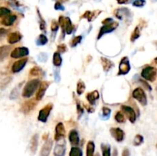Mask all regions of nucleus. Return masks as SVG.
<instances>
[{"instance_id": "nucleus-1", "label": "nucleus", "mask_w": 157, "mask_h": 156, "mask_svg": "<svg viewBox=\"0 0 157 156\" xmlns=\"http://www.w3.org/2000/svg\"><path fill=\"white\" fill-rule=\"evenodd\" d=\"M40 83H41V81L38 79H33L27 82L25 87L23 88L22 97H25V98H30L31 97H32L36 90L39 87Z\"/></svg>"}, {"instance_id": "nucleus-2", "label": "nucleus", "mask_w": 157, "mask_h": 156, "mask_svg": "<svg viewBox=\"0 0 157 156\" xmlns=\"http://www.w3.org/2000/svg\"><path fill=\"white\" fill-rule=\"evenodd\" d=\"M58 25L61 26L63 34L70 35L74 30V25L69 17H64L62 15L59 17Z\"/></svg>"}, {"instance_id": "nucleus-3", "label": "nucleus", "mask_w": 157, "mask_h": 156, "mask_svg": "<svg viewBox=\"0 0 157 156\" xmlns=\"http://www.w3.org/2000/svg\"><path fill=\"white\" fill-rule=\"evenodd\" d=\"M157 75V69L152 66H147L143 68L141 72V76L144 80L153 82L155 81Z\"/></svg>"}, {"instance_id": "nucleus-4", "label": "nucleus", "mask_w": 157, "mask_h": 156, "mask_svg": "<svg viewBox=\"0 0 157 156\" xmlns=\"http://www.w3.org/2000/svg\"><path fill=\"white\" fill-rule=\"evenodd\" d=\"M132 97L136 100L142 107L147 105V97L144 91L140 87H137L132 91Z\"/></svg>"}, {"instance_id": "nucleus-5", "label": "nucleus", "mask_w": 157, "mask_h": 156, "mask_svg": "<svg viewBox=\"0 0 157 156\" xmlns=\"http://www.w3.org/2000/svg\"><path fill=\"white\" fill-rule=\"evenodd\" d=\"M118 25H119V24H118V22H116V21H112L110 23L103 25V27L100 28V31H99L98 35H97V40L100 39L105 34L110 33L114 31L117 28Z\"/></svg>"}, {"instance_id": "nucleus-6", "label": "nucleus", "mask_w": 157, "mask_h": 156, "mask_svg": "<svg viewBox=\"0 0 157 156\" xmlns=\"http://www.w3.org/2000/svg\"><path fill=\"white\" fill-rule=\"evenodd\" d=\"M130 64L127 57H123L119 64V71L117 75H126L130 71Z\"/></svg>"}, {"instance_id": "nucleus-7", "label": "nucleus", "mask_w": 157, "mask_h": 156, "mask_svg": "<svg viewBox=\"0 0 157 156\" xmlns=\"http://www.w3.org/2000/svg\"><path fill=\"white\" fill-rule=\"evenodd\" d=\"M52 109H53L52 103H49L47 104V105H46L44 108L41 109V110L39 111L38 119L39 120L40 122H42V123H46L47 120V118H48L50 113H51Z\"/></svg>"}, {"instance_id": "nucleus-8", "label": "nucleus", "mask_w": 157, "mask_h": 156, "mask_svg": "<svg viewBox=\"0 0 157 156\" xmlns=\"http://www.w3.org/2000/svg\"><path fill=\"white\" fill-rule=\"evenodd\" d=\"M28 54H29V50L26 47H19L15 48L10 54L12 58H19L27 56Z\"/></svg>"}, {"instance_id": "nucleus-9", "label": "nucleus", "mask_w": 157, "mask_h": 156, "mask_svg": "<svg viewBox=\"0 0 157 156\" xmlns=\"http://www.w3.org/2000/svg\"><path fill=\"white\" fill-rule=\"evenodd\" d=\"M114 15L119 20H124L126 19H130L131 18V12L128 8H117L115 10Z\"/></svg>"}, {"instance_id": "nucleus-10", "label": "nucleus", "mask_w": 157, "mask_h": 156, "mask_svg": "<svg viewBox=\"0 0 157 156\" xmlns=\"http://www.w3.org/2000/svg\"><path fill=\"white\" fill-rule=\"evenodd\" d=\"M66 135L65 128L62 123H59L55 127V134H54V139L56 142L64 139Z\"/></svg>"}, {"instance_id": "nucleus-11", "label": "nucleus", "mask_w": 157, "mask_h": 156, "mask_svg": "<svg viewBox=\"0 0 157 156\" xmlns=\"http://www.w3.org/2000/svg\"><path fill=\"white\" fill-rule=\"evenodd\" d=\"M121 109H122V110H123V112L126 115L128 119L130 121V123H134L135 121H136V113H135L134 110H133L132 107H129V106H126V105L122 106Z\"/></svg>"}, {"instance_id": "nucleus-12", "label": "nucleus", "mask_w": 157, "mask_h": 156, "mask_svg": "<svg viewBox=\"0 0 157 156\" xmlns=\"http://www.w3.org/2000/svg\"><path fill=\"white\" fill-rule=\"evenodd\" d=\"M110 134L116 142H121L125 138V133L120 128H111L110 130Z\"/></svg>"}, {"instance_id": "nucleus-13", "label": "nucleus", "mask_w": 157, "mask_h": 156, "mask_svg": "<svg viewBox=\"0 0 157 156\" xmlns=\"http://www.w3.org/2000/svg\"><path fill=\"white\" fill-rule=\"evenodd\" d=\"M50 85V82H47V81H43V82L40 83L39 85V88H38V91L37 92V94H36V100L37 101H39L41 100V99L43 98L44 97V94L46 92V90L48 88Z\"/></svg>"}, {"instance_id": "nucleus-14", "label": "nucleus", "mask_w": 157, "mask_h": 156, "mask_svg": "<svg viewBox=\"0 0 157 156\" xmlns=\"http://www.w3.org/2000/svg\"><path fill=\"white\" fill-rule=\"evenodd\" d=\"M66 152V144L64 139L62 140V142L56 144L54 149V156H64Z\"/></svg>"}, {"instance_id": "nucleus-15", "label": "nucleus", "mask_w": 157, "mask_h": 156, "mask_svg": "<svg viewBox=\"0 0 157 156\" xmlns=\"http://www.w3.org/2000/svg\"><path fill=\"white\" fill-rule=\"evenodd\" d=\"M53 145V141L51 139H47L43 145L40 151V156H49Z\"/></svg>"}, {"instance_id": "nucleus-16", "label": "nucleus", "mask_w": 157, "mask_h": 156, "mask_svg": "<svg viewBox=\"0 0 157 156\" xmlns=\"http://www.w3.org/2000/svg\"><path fill=\"white\" fill-rule=\"evenodd\" d=\"M27 62H28V59L27 58H23V59L17 61L12 64L11 67V71L13 73H18L23 70V68H25Z\"/></svg>"}, {"instance_id": "nucleus-17", "label": "nucleus", "mask_w": 157, "mask_h": 156, "mask_svg": "<svg viewBox=\"0 0 157 156\" xmlns=\"http://www.w3.org/2000/svg\"><path fill=\"white\" fill-rule=\"evenodd\" d=\"M68 138L70 145H74V146L77 145L79 144V142H80V138H79L78 132L75 129L70 130V132H69Z\"/></svg>"}, {"instance_id": "nucleus-18", "label": "nucleus", "mask_w": 157, "mask_h": 156, "mask_svg": "<svg viewBox=\"0 0 157 156\" xmlns=\"http://www.w3.org/2000/svg\"><path fill=\"white\" fill-rule=\"evenodd\" d=\"M36 103L34 100H30L28 101L25 102V103L23 104L22 107H21V111H22L24 113L28 114V113H30L33 109L35 107Z\"/></svg>"}, {"instance_id": "nucleus-19", "label": "nucleus", "mask_w": 157, "mask_h": 156, "mask_svg": "<svg viewBox=\"0 0 157 156\" xmlns=\"http://www.w3.org/2000/svg\"><path fill=\"white\" fill-rule=\"evenodd\" d=\"M21 38H22V35L19 32L15 31V32L9 34V35L8 36V42L11 44H14L21 41Z\"/></svg>"}, {"instance_id": "nucleus-20", "label": "nucleus", "mask_w": 157, "mask_h": 156, "mask_svg": "<svg viewBox=\"0 0 157 156\" xmlns=\"http://www.w3.org/2000/svg\"><path fill=\"white\" fill-rule=\"evenodd\" d=\"M38 145V134H34L31 137L30 140V150L32 152V154H34L37 151Z\"/></svg>"}, {"instance_id": "nucleus-21", "label": "nucleus", "mask_w": 157, "mask_h": 156, "mask_svg": "<svg viewBox=\"0 0 157 156\" xmlns=\"http://www.w3.org/2000/svg\"><path fill=\"white\" fill-rule=\"evenodd\" d=\"M101 11H93V12H90V11H87L85 13L83 14L81 16V18H87V21L90 22L94 20L96 17L100 15Z\"/></svg>"}, {"instance_id": "nucleus-22", "label": "nucleus", "mask_w": 157, "mask_h": 156, "mask_svg": "<svg viewBox=\"0 0 157 156\" xmlns=\"http://www.w3.org/2000/svg\"><path fill=\"white\" fill-rule=\"evenodd\" d=\"M100 97V94L97 91H93V92L88 93L87 94V99L88 100V102L91 105H95L96 104V101Z\"/></svg>"}, {"instance_id": "nucleus-23", "label": "nucleus", "mask_w": 157, "mask_h": 156, "mask_svg": "<svg viewBox=\"0 0 157 156\" xmlns=\"http://www.w3.org/2000/svg\"><path fill=\"white\" fill-rule=\"evenodd\" d=\"M100 59H101L102 67H103V69L105 72H108V71H110L113 66H114V64H113L110 59H107V58H103V57H102Z\"/></svg>"}, {"instance_id": "nucleus-24", "label": "nucleus", "mask_w": 157, "mask_h": 156, "mask_svg": "<svg viewBox=\"0 0 157 156\" xmlns=\"http://www.w3.org/2000/svg\"><path fill=\"white\" fill-rule=\"evenodd\" d=\"M16 15H8V16H5L2 19V25H5V26H11V25H13V23L16 21Z\"/></svg>"}, {"instance_id": "nucleus-25", "label": "nucleus", "mask_w": 157, "mask_h": 156, "mask_svg": "<svg viewBox=\"0 0 157 156\" xmlns=\"http://www.w3.org/2000/svg\"><path fill=\"white\" fill-rule=\"evenodd\" d=\"M10 49H11L10 47L6 45L0 47V61H3L8 56L10 52Z\"/></svg>"}, {"instance_id": "nucleus-26", "label": "nucleus", "mask_w": 157, "mask_h": 156, "mask_svg": "<svg viewBox=\"0 0 157 156\" xmlns=\"http://www.w3.org/2000/svg\"><path fill=\"white\" fill-rule=\"evenodd\" d=\"M62 63V58H61V54L58 52H55L53 55V64L55 67H60Z\"/></svg>"}, {"instance_id": "nucleus-27", "label": "nucleus", "mask_w": 157, "mask_h": 156, "mask_svg": "<svg viewBox=\"0 0 157 156\" xmlns=\"http://www.w3.org/2000/svg\"><path fill=\"white\" fill-rule=\"evenodd\" d=\"M47 41H48V40H47V38L46 37V35L41 34V35H40L38 37V38L36 39V45H38V46H43V45L47 44Z\"/></svg>"}, {"instance_id": "nucleus-28", "label": "nucleus", "mask_w": 157, "mask_h": 156, "mask_svg": "<svg viewBox=\"0 0 157 156\" xmlns=\"http://www.w3.org/2000/svg\"><path fill=\"white\" fill-rule=\"evenodd\" d=\"M95 145L93 141H89L87 144V156H93Z\"/></svg>"}, {"instance_id": "nucleus-29", "label": "nucleus", "mask_w": 157, "mask_h": 156, "mask_svg": "<svg viewBox=\"0 0 157 156\" xmlns=\"http://www.w3.org/2000/svg\"><path fill=\"white\" fill-rule=\"evenodd\" d=\"M140 37V29H139V26H136L135 28L134 31H132V35H131L130 37V41L132 42H134L136 40H137L138 38Z\"/></svg>"}, {"instance_id": "nucleus-30", "label": "nucleus", "mask_w": 157, "mask_h": 156, "mask_svg": "<svg viewBox=\"0 0 157 156\" xmlns=\"http://www.w3.org/2000/svg\"><path fill=\"white\" fill-rule=\"evenodd\" d=\"M69 156H83V152L78 147H72L69 153Z\"/></svg>"}, {"instance_id": "nucleus-31", "label": "nucleus", "mask_w": 157, "mask_h": 156, "mask_svg": "<svg viewBox=\"0 0 157 156\" xmlns=\"http://www.w3.org/2000/svg\"><path fill=\"white\" fill-rule=\"evenodd\" d=\"M42 70L38 66H34L30 71V75L34 76V77H38V76L41 75L42 74Z\"/></svg>"}, {"instance_id": "nucleus-32", "label": "nucleus", "mask_w": 157, "mask_h": 156, "mask_svg": "<svg viewBox=\"0 0 157 156\" xmlns=\"http://www.w3.org/2000/svg\"><path fill=\"white\" fill-rule=\"evenodd\" d=\"M102 150V154L103 156H110V145L101 144L100 145Z\"/></svg>"}, {"instance_id": "nucleus-33", "label": "nucleus", "mask_w": 157, "mask_h": 156, "mask_svg": "<svg viewBox=\"0 0 157 156\" xmlns=\"http://www.w3.org/2000/svg\"><path fill=\"white\" fill-rule=\"evenodd\" d=\"M85 90V84L82 81H79L77 84V94L78 95H81Z\"/></svg>"}, {"instance_id": "nucleus-34", "label": "nucleus", "mask_w": 157, "mask_h": 156, "mask_svg": "<svg viewBox=\"0 0 157 156\" xmlns=\"http://www.w3.org/2000/svg\"><path fill=\"white\" fill-rule=\"evenodd\" d=\"M102 113H103V119H108L110 118V113H111V110L110 109H109L108 107H102Z\"/></svg>"}, {"instance_id": "nucleus-35", "label": "nucleus", "mask_w": 157, "mask_h": 156, "mask_svg": "<svg viewBox=\"0 0 157 156\" xmlns=\"http://www.w3.org/2000/svg\"><path fill=\"white\" fill-rule=\"evenodd\" d=\"M115 119H116V121L117 122V123H125V121H126L124 115H123L120 111H118L116 113V115H115Z\"/></svg>"}, {"instance_id": "nucleus-36", "label": "nucleus", "mask_w": 157, "mask_h": 156, "mask_svg": "<svg viewBox=\"0 0 157 156\" xmlns=\"http://www.w3.org/2000/svg\"><path fill=\"white\" fill-rule=\"evenodd\" d=\"M82 38H82L81 35H79V36L74 37V38L71 40V41H70V46H71L72 48H75L77 44H80V43L81 42Z\"/></svg>"}, {"instance_id": "nucleus-37", "label": "nucleus", "mask_w": 157, "mask_h": 156, "mask_svg": "<svg viewBox=\"0 0 157 156\" xmlns=\"http://www.w3.org/2000/svg\"><path fill=\"white\" fill-rule=\"evenodd\" d=\"M37 13H38V17H39V23H40V29L41 31H45V26H46V24H45V21L43 19L42 16L41 15V13H40L39 10L38 8H37Z\"/></svg>"}, {"instance_id": "nucleus-38", "label": "nucleus", "mask_w": 157, "mask_h": 156, "mask_svg": "<svg viewBox=\"0 0 157 156\" xmlns=\"http://www.w3.org/2000/svg\"><path fill=\"white\" fill-rule=\"evenodd\" d=\"M142 142H143V137L141 135H139V134L136 135V136H135L134 139H133V145H135V146H139V145H140Z\"/></svg>"}, {"instance_id": "nucleus-39", "label": "nucleus", "mask_w": 157, "mask_h": 156, "mask_svg": "<svg viewBox=\"0 0 157 156\" xmlns=\"http://www.w3.org/2000/svg\"><path fill=\"white\" fill-rule=\"evenodd\" d=\"M10 14H11V11L8 8H5V7H1L0 8V17L8 16Z\"/></svg>"}, {"instance_id": "nucleus-40", "label": "nucleus", "mask_w": 157, "mask_h": 156, "mask_svg": "<svg viewBox=\"0 0 157 156\" xmlns=\"http://www.w3.org/2000/svg\"><path fill=\"white\" fill-rule=\"evenodd\" d=\"M58 28H59L58 23H57L56 21L53 20V21H51V32H52V34H56V32L57 31Z\"/></svg>"}, {"instance_id": "nucleus-41", "label": "nucleus", "mask_w": 157, "mask_h": 156, "mask_svg": "<svg viewBox=\"0 0 157 156\" xmlns=\"http://www.w3.org/2000/svg\"><path fill=\"white\" fill-rule=\"evenodd\" d=\"M146 5V0H134L132 5L135 7H143Z\"/></svg>"}, {"instance_id": "nucleus-42", "label": "nucleus", "mask_w": 157, "mask_h": 156, "mask_svg": "<svg viewBox=\"0 0 157 156\" xmlns=\"http://www.w3.org/2000/svg\"><path fill=\"white\" fill-rule=\"evenodd\" d=\"M18 88L13 89V91H11V94H10V99H11V100H15V99L18 98Z\"/></svg>"}, {"instance_id": "nucleus-43", "label": "nucleus", "mask_w": 157, "mask_h": 156, "mask_svg": "<svg viewBox=\"0 0 157 156\" xmlns=\"http://www.w3.org/2000/svg\"><path fill=\"white\" fill-rule=\"evenodd\" d=\"M67 51V46L64 44H61L57 46V52L61 54V53H64Z\"/></svg>"}, {"instance_id": "nucleus-44", "label": "nucleus", "mask_w": 157, "mask_h": 156, "mask_svg": "<svg viewBox=\"0 0 157 156\" xmlns=\"http://www.w3.org/2000/svg\"><path fill=\"white\" fill-rule=\"evenodd\" d=\"M77 114H78V118H80L83 113V109L80 107V104L78 102L77 103Z\"/></svg>"}, {"instance_id": "nucleus-45", "label": "nucleus", "mask_w": 157, "mask_h": 156, "mask_svg": "<svg viewBox=\"0 0 157 156\" xmlns=\"http://www.w3.org/2000/svg\"><path fill=\"white\" fill-rule=\"evenodd\" d=\"M54 9L55 10H61V11H64V7L63 6L62 4L60 2H57L54 5Z\"/></svg>"}, {"instance_id": "nucleus-46", "label": "nucleus", "mask_w": 157, "mask_h": 156, "mask_svg": "<svg viewBox=\"0 0 157 156\" xmlns=\"http://www.w3.org/2000/svg\"><path fill=\"white\" fill-rule=\"evenodd\" d=\"M139 81L141 83V84H142V85H143L144 87H145L146 89H147L148 91H151V90H152V88H151L150 86H149V84H148L146 82V81H142V80H139Z\"/></svg>"}, {"instance_id": "nucleus-47", "label": "nucleus", "mask_w": 157, "mask_h": 156, "mask_svg": "<svg viewBox=\"0 0 157 156\" xmlns=\"http://www.w3.org/2000/svg\"><path fill=\"white\" fill-rule=\"evenodd\" d=\"M9 3L10 5H11L12 6H15V7L20 6V4L19 2H18V0H9Z\"/></svg>"}, {"instance_id": "nucleus-48", "label": "nucleus", "mask_w": 157, "mask_h": 156, "mask_svg": "<svg viewBox=\"0 0 157 156\" xmlns=\"http://www.w3.org/2000/svg\"><path fill=\"white\" fill-rule=\"evenodd\" d=\"M7 32H8V31L6 29H5L3 28H0V38H3L6 35Z\"/></svg>"}, {"instance_id": "nucleus-49", "label": "nucleus", "mask_w": 157, "mask_h": 156, "mask_svg": "<svg viewBox=\"0 0 157 156\" xmlns=\"http://www.w3.org/2000/svg\"><path fill=\"white\" fill-rule=\"evenodd\" d=\"M122 156H130V152H129V150L127 148H124L122 152Z\"/></svg>"}, {"instance_id": "nucleus-50", "label": "nucleus", "mask_w": 157, "mask_h": 156, "mask_svg": "<svg viewBox=\"0 0 157 156\" xmlns=\"http://www.w3.org/2000/svg\"><path fill=\"white\" fill-rule=\"evenodd\" d=\"M112 21H113V18H106V19H104V20H103V21H102V23H103V25H106V24H109V23H110V22H112Z\"/></svg>"}, {"instance_id": "nucleus-51", "label": "nucleus", "mask_w": 157, "mask_h": 156, "mask_svg": "<svg viewBox=\"0 0 157 156\" xmlns=\"http://www.w3.org/2000/svg\"><path fill=\"white\" fill-rule=\"evenodd\" d=\"M131 0H116V2L119 4H127L130 2Z\"/></svg>"}, {"instance_id": "nucleus-52", "label": "nucleus", "mask_w": 157, "mask_h": 156, "mask_svg": "<svg viewBox=\"0 0 157 156\" xmlns=\"http://www.w3.org/2000/svg\"><path fill=\"white\" fill-rule=\"evenodd\" d=\"M57 72H58V71H55V72H54V77H55L56 82H58V81H60V76L57 75Z\"/></svg>"}, {"instance_id": "nucleus-53", "label": "nucleus", "mask_w": 157, "mask_h": 156, "mask_svg": "<svg viewBox=\"0 0 157 156\" xmlns=\"http://www.w3.org/2000/svg\"><path fill=\"white\" fill-rule=\"evenodd\" d=\"M84 107H85V108H87V111H88V113H93V111H94V110H93V109L90 108V107H87V106H84Z\"/></svg>"}, {"instance_id": "nucleus-54", "label": "nucleus", "mask_w": 157, "mask_h": 156, "mask_svg": "<svg viewBox=\"0 0 157 156\" xmlns=\"http://www.w3.org/2000/svg\"><path fill=\"white\" fill-rule=\"evenodd\" d=\"M117 154H118L117 149H116V148H114V149H113V156H117Z\"/></svg>"}, {"instance_id": "nucleus-55", "label": "nucleus", "mask_w": 157, "mask_h": 156, "mask_svg": "<svg viewBox=\"0 0 157 156\" xmlns=\"http://www.w3.org/2000/svg\"><path fill=\"white\" fill-rule=\"evenodd\" d=\"M154 61H155V64H157V57H156V58H155V59H154Z\"/></svg>"}, {"instance_id": "nucleus-56", "label": "nucleus", "mask_w": 157, "mask_h": 156, "mask_svg": "<svg viewBox=\"0 0 157 156\" xmlns=\"http://www.w3.org/2000/svg\"><path fill=\"white\" fill-rule=\"evenodd\" d=\"M95 156H100V154H99V153H96V155H95Z\"/></svg>"}, {"instance_id": "nucleus-57", "label": "nucleus", "mask_w": 157, "mask_h": 156, "mask_svg": "<svg viewBox=\"0 0 157 156\" xmlns=\"http://www.w3.org/2000/svg\"><path fill=\"white\" fill-rule=\"evenodd\" d=\"M152 2H156L157 0H152Z\"/></svg>"}, {"instance_id": "nucleus-58", "label": "nucleus", "mask_w": 157, "mask_h": 156, "mask_svg": "<svg viewBox=\"0 0 157 156\" xmlns=\"http://www.w3.org/2000/svg\"><path fill=\"white\" fill-rule=\"evenodd\" d=\"M95 1H100V0H95Z\"/></svg>"}, {"instance_id": "nucleus-59", "label": "nucleus", "mask_w": 157, "mask_h": 156, "mask_svg": "<svg viewBox=\"0 0 157 156\" xmlns=\"http://www.w3.org/2000/svg\"><path fill=\"white\" fill-rule=\"evenodd\" d=\"M155 90H156V93H157V87H156V89H155Z\"/></svg>"}, {"instance_id": "nucleus-60", "label": "nucleus", "mask_w": 157, "mask_h": 156, "mask_svg": "<svg viewBox=\"0 0 157 156\" xmlns=\"http://www.w3.org/2000/svg\"><path fill=\"white\" fill-rule=\"evenodd\" d=\"M156 147H157V145H156Z\"/></svg>"}]
</instances>
